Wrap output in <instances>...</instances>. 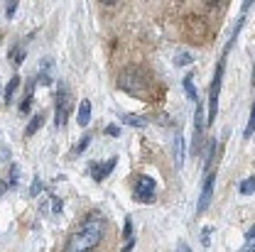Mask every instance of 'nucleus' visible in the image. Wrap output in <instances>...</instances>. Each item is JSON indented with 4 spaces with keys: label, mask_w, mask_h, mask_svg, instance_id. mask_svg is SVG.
<instances>
[{
    "label": "nucleus",
    "mask_w": 255,
    "mask_h": 252,
    "mask_svg": "<svg viewBox=\"0 0 255 252\" xmlns=\"http://www.w3.org/2000/svg\"><path fill=\"white\" fill-rule=\"evenodd\" d=\"M253 125H255V113L251 110V118H248V125L243 130V140H251L253 137Z\"/></svg>",
    "instance_id": "obj_20"
},
{
    "label": "nucleus",
    "mask_w": 255,
    "mask_h": 252,
    "mask_svg": "<svg viewBox=\"0 0 255 252\" xmlns=\"http://www.w3.org/2000/svg\"><path fill=\"white\" fill-rule=\"evenodd\" d=\"M32 105V95H25V100H22V105H20V113H27Z\"/></svg>",
    "instance_id": "obj_26"
},
{
    "label": "nucleus",
    "mask_w": 255,
    "mask_h": 252,
    "mask_svg": "<svg viewBox=\"0 0 255 252\" xmlns=\"http://www.w3.org/2000/svg\"><path fill=\"white\" fill-rule=\"evenodd\" d=\"M42 123H44V115H42V113H37V115H34V118L30 120V125L25 127V135H27V137H32V135H34V132L42 127Z\"/></svg>",
    "instance_id": "obj_12"
},
{
    "label": "nucleus",
    "mask_w": 255,
    "mask_h": 252,
    "mask_svg": "<svg viewBox=\"0 0 255 252\" xmlns=\"http://www.w3.org/2000/svg\"><path fill=\"white\" fill-rule=\"evenodd\" d=\"M89 145H91V135H84V137L79 140V145L74 147V155H81V152H84V150H86Z\"/></svg>",
    "instance_id": "obj_18"
},
{
    "label": "nucleus",
    "mask_w": 255,
    "mask_h": 252,
    "mask_svg": "<svg viewBox=\"0 0 255 252\" xmlns=\"http://www.w3.org/2000/svg\"><path fill=\"white\" fill-rule=\"evenodd\" d=\"M255 179L253 176H248V179H243V181H241V193H243V196H253V191H255Z\"/></svg>",
    "instance_id": "obj_16"
},
{
    "label": "nucleus",
    "mask_w": 255,
    "mask_h": 252,
    "mask_svg": "<svg viewBox=\"0 0 255 252\" xmlns=\"http://www.w3.org/2000/svg\"><path fill=\"white\" fill-rule=\"evenodd\" d=\"M57 213H62V201L57 196H47L42 203V216H57Z\"/></svg>",
    "instance_id": "obj_9"
},
{
    "label": "nucleus",
    "mask_w": 255,
    "mask_h": 252,
    "mask_svg": "<svg viewBox=\"0 0 255 252\" xmlns=\"http://www.w3.org/2000/svg\"><path fill=\"white\" fill-rule=\"evenodd\" d=\"M17 86H20V76H12V79H10V84L5 86V103H7V105H10L12 95H15V91H17Z\"/></svg>",
    "instance_id": "obj_13"
},
{
    "label": "nucleus",
    "mask_w": 255,
    "mask_h": 252,
    "mask_svg": "<svg viewBox=\"0 0 255 252\" xmlns=\"http://www.w3.org/2000/svg\"><path fill=\"white\" fill-rule=\"evenodd\" d=\"M17 7H20V2H7V5H5V17H7V20H12V17H15V12H17Z\"/></svg>",
    "instance_id": "obj_22"
},
{
    "label": "nucleus",
    "mask_w": 255,
    "mask_h": 252,
    "mask_svg": "<svg viewBox=\"0 0 255 252\" xmlns=\"http://www.w3.org/2000/svg\"><path fill=\"white\" fill-rule=\"evenodd\" d=\"M226 57H228V47H226V54L221 57V62L216 64V71H214V79H211V88H209V118H206V123H209V125L216 120V113H219V93H221V81H223V69H226Z\"/></svg>",
    "instance_id": "obj_2"
},
{
    "label": "nucleus",
    "mask_w": 255,
    "mask_h": 252,
    "mask_svg": "<svg viewBox=\"0 0 255 252\" xmlns=\"http://www.w3.org/2000/svg\"><path fill=\"white\" fill-rule=\"evenodd\" d=\"M177 252H191V250H189L187 243H179V245H177Z\"/></svg>",
    "instance_id": "obj_28"
},
{
    "label": "nucleus",
    "mask_w": 255,
    "mask_h": 252,
    "mask_svg": "<svg viewBox=\"0 0 255 252\" xmlns=\"http://www.w3.org/2000/svg\"><path fill=\"white\" fill-rule=\"evenodd\" d=\"M10 59H12L15 64H22V59H25V47H22V44H17V47H15V52L10 54Z\"/></svg>",
    "instance_id": "obj_19"
},
{
    "label": "nucleus",
    "mask_w": 255,
    "mask_h": 252,
    "mask_svg": "<svg viewBox=\"0 0 255 252\" xmlns=\"http://www.w3.org/2000/svg\"><path fill=\"white\" fill-rule=\"evenodd\" d=\"M194 62V54L191 52H179L177 57H174V64L177 66H187V64H191Z\"/></svg>",
    "instance_id": "obj_17"
},
{
    "label": "nucleus",
    "mask_w": 255,
    "mask_h": 252,
    "mask_svg": "<svg viewBox=\"0 0 255 252\" xmlns=\"http://www.w3.org/2000/svg\"><path fill=\"white\" fill-rule=\"evenodd\" d=\"M253 240H255V228L251 225L248 228V235H246V248H243V252H253Z\"/></svg>",
    "instance_id": "obj_21"
},
{
    "label": "nucleus",
    "mask_w": 255,
    "mask_h": 252,
    "mask_svg": "<svg viewBox=\"0 0 255 252\" xmlns=\"http://www.w3.org/2000/svg\"><path fill=\"white\" fill-rule=\"evenodd\" d=\"M201 245H204V248L211 245V228H204V230H201Z\"/></svg>",
    "instance_id": "obj_24"
},
{
    "label": "nucleus",
    "mask_w": 255,
    "mask_h": 252,
    "mask_svg": "<svg viewBox=\"0 0 255 252\" xmlns=\"http://www.w3.org/2000/svg\"><path fill=\"white\" fill-rule=\"evenodd\" d=\"M184 93H187V98H189L191 103H196L199 100V95H196V88H194V74H187L184 76Z\"/></svg>",
    "instance_id": "obj_11"
},
{
    "label": "nucleus",
    "mask_w": 255,
    "mask_h": 252,
    "mask_svg": "<svg viewBox=\"0 0 255 252\" xmlns=\"http://www.w3.org/2000/svg\"><path fill=\"white\" fill-rule=\"evenodd\" d=\"M79 125L89 127V120H91V100H81L79 103V115H76Z\"/></svg>",
    "instance_id": "obj_10"
},
{
    "label": "nucleus",
    "mask_w": 255,
    "mask_h": 252,
    "mask_svg": "<svg viewBox=\"0 0 255 252\" xmlns=\"http://www.w3.org/2000/svg\"><path fill=\"white\" fill-rule=\"evenodd\" d=\"M39 191H42V181H39V179H34V181H32V189H30V196H37Z\"/></svg>",
    "instance_id": "obj_25"
},
{
    "label": "nucleus",
    "mask_w": 255,
    "mask_h": 252,
    "mask_svg": "<svg viewBox=\"0 0 255 252\" xmlns=\"http://www.w3.org/2000/svg\"><path fill=\"white\" fill-rule=\"evenodd\" d=\"M194 105H196V115H194V147H191V152L196 155L199 145H201V132H204V108H201V100H196Z\"/></svg>",
    "instance_id": "obj_7"
},
{
    "label": "nucleus",
    "mask_w": 255,
    "mask_h": 252,
    "mask_svg": "<svg viewBox=\"0 0 255 252\" xmlns=\"http://www.w3.org/2000/svg\"><path fill=\"white\" fill-rule=\"evenodd\" d=\"M214 157H216V140H209L206 142V169H211Z\"/></svg>",
    "instance_id": "obj_14"
},
{
    "label": "nucleus",
    "mask_w": 255,
    "mask_h": 252,
    "mask_svg": "<svg viewBox=\"0 0 255 252\" xmlns=\"http://www.w3.org/2000/svg\"><path fill=\"white\" fill-rule=\"evenodd\" d=\"M103 235H106V218L101 213H91L71 233L64 252H91L103 240Z\"/></svg>",
    "instance_id": "obj_1"
},
{
    "label": "nucleus",
    "mask_w": 255,
    "mask_h": 252,
    "mask_svg": "<svg viewBox=\"0 0 255 252\" xmlns=\"http://www.w3.org/2000/svg\"><path fill=\"white\" fill-rule=\"evenodd\" d=\"M184 135H182V130H177L174 132V164L177 167H182L184 164Z\"/></svg>",
    "instance_id": "obj_8"
},
{
    "label": "nucleus",
    "mask_w": 255,
    "mask_h": 252,
    "mask_svg": "<svg viewBox=\"0 0 255 252\" xmlns=\"http://www.w3.org/2000/svg\"><path fill=\"white\" fill-rule=\"evenodd\" d=\"M123 238H126V240L132 238V218H130V216L126 218V225H123Z\"/></svg>",
    "instance_id": "obj_23"
},
{
    "label": "nucleus",
    "mask_w": 255,
    "mask_h": 252,
    "mask_svg": "<svg viewBox=\"0 0 255 252\" xmlns=\"http://www.w3.org/2000/svg\"><path fill=\"white\" fill-rule=\"evenodd\" d=\"M106 135H111V137H118V135H121V127L108 125V127H106Z\"/></svg>",
    "instance_id": "obj_27"
},
{
    "label": "nucleus",
    "mask_w": 255,
    "mask_h": 252,
    "mask_svg": "<svg viewBox=\"0 0 255 252\" xmlns=\"http://www.w3.org/2000/svg\"><path fill=\"white\" fill-rule=\"evenodd\" d=\"M116 164H118V157H111V159H106V162H91L89 164V174H91L94 181H103L116 169Z\"/></svg>",
    "instance_id": "obj_5"
},
{
    "label": "nucleus",
    "mask_w": 255,
    "mask_h": 252,
    "mask_svg": "<svg viewBox=\"0 0 255 252\" xmlns=\"http://www.w3.org/2000/svg\"><path fill=\"white\" fill-rule=\"evenodd\" d=\"M155 196H157V184H155L152 176H145V174L135 176V184H132V198H135L137 203H152Z\"/></svg>",
    "instance_id": "obj_3"
},
{
    "label": "nucleus",
    "mask_w": 255,
    "mask_h": 252,
    "mask_svg": "<svg viewBox=\"0 0 255 252\" xmlns=\"http://www.w3.org/2000/svg\"><path fill=\"white\" fill-rule=\"evenodd\" d=\"M123 123H126V125H132V127L147 125V120H145V118H137V115H123Z\"/></svg>",
    "instance_id": "obj_15"
},
{
    "label": "nucleus",
    "mask_w": 255,
    "mask_h": 252,
    "mask_svg": "<svg viewBox=\"0 0 255 252\" xmlns=\"http://www.w3.org/2000/svg\"><path fill=\"white\" fill-rule=\"evenodd\" d=\"M126 243H128V245L121 252H130V250H132V245H135V240H132V238H130V240H126Z\"/></svg>",
    "instance_id": "obj_29"
},
{
    "label": "nucleus",
    "mask_w": 255,
    "mask_h": 252,
    "mask_svg": "<svg viewBox=\"0 0 255 252\" xmlns=\"http://www.w3.org/2000/svg\"><path fill=\"white\" fill-rule=\"evenodd\" d=\"M69 98H71L69 86L59 84L57 86V115H54V125L59 127V130L66 125V118H69Z\"/></svg>",
    "instance_id": "obj_4"
},
{
    "label": "nucleus",
    "mask_w": 255,
    "mask_h": 252,
    "mask_svg": "<svg viewBox=\"0 0 255 252\" xmlns=\"http://www.w3.org/2000/svg\"><path fill=\"white\" fill-rule=\"evenodd\" d=\"M214 181H216V171L211 169L209 176L204 179V186H201V196H199V206H196V213H204L211 203V196H214Z\"/></svg>",
    "instance_id": "obj_6"
}]
</instances>
